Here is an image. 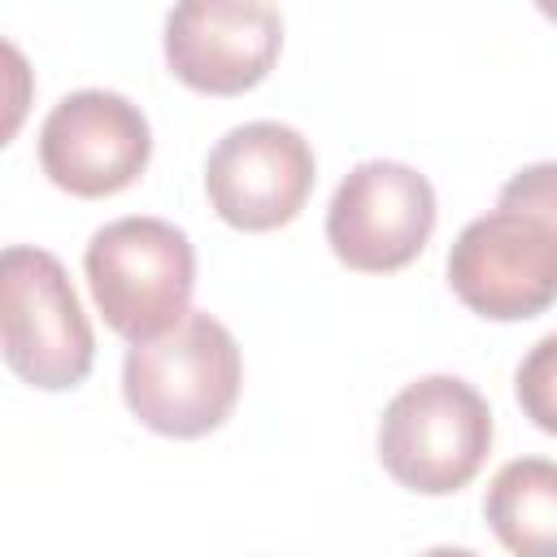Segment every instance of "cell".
I'll use <instances>...</instances> for the list:
<instances>
[{
    "instance_id": "obj_1",
    "label": "cell",
    "mask_w": 557,
    "mask_h": 557,
    "mask_svg": "<svg viewBox=\"0 0 557 557\" xmlns=\"http://www.w3.org/2000/svg\"><path fill=\"white\" fill-rule=\"evenodd\" d=\"M244 387L235 335L213 313H187L174 331L131 344L122 361V400L157 435L200 440L218 431Z\"/></svg>"
},
{
    "instance_id": "obj_12",
    "label": "cell",
    "mask_w": 557,
    "mask_h": 557,
    "mask_svg": "<svg viewBox=\"0 0 557 557\" xmlns=\"http://www.w3.org/2000/svg\"><path fill=\"white\" fill-rule=\"evenodd\" d=\"M505 205H522V209H535L544 213L553 226H557V161H535V165H522L505 187L500 196Z\"/></svg>"
},
{
    "instance_id": "obj_9",
    "label": "cell",
    "mask_w": 557,
    "mask_h": 557,
    "mask_svg": "<svg viewBox=\"0 0 557 557\" xmlns=\"http://www.w3.org/2000/svg\"><path fill=\"white\" fill-rule=\"evenodd\" d=\"M165 65L200 96L252 91L283 52V17L257 0H196L165 17Z\"/></svg>"
},
{
    "instance_id": "obj_3",
    "label": "cell",
    "mask_w": 557,
    "mask_h": 557,
    "mask_svg": "<svg viewBox=\"0 0 557 557\" xmlns=\"http://www.w3.org/2000/svg\"><path fill=\"white\" fill-rule=\"evenodd\" d=\"M496 440L483 392L457 374L405 383L379 418L383 470L418 496L461 492L487 461Z\"/></svg>"
},
{
    "instance_id": "obj_6",
    "label": "cell",
    "mask_w": 557,
    "mask_h": 557,
    "mask_svg": "<svg viewBox=\"0 0 557 557\" xmlns=\"http://www.w3.org/2000/svg\"><path fill=\"white\" fill-rule=\"evenodd\" d=\"M435 187L405 161H361L326 205V244L357 274H392L422 257L435 231Z\"/></svg>"
},
{
    "instance_id": "obj_4",
    "label": "cell",
    "mask_w": 557,
    "mask_h": 557,
    "mask_svg": "<svg viewBox=\"0 0 557 557\" xmlns=\"http://www.w3.org/2000/svg\"><path fill=\"white\" fill-rule=\"evenodd\" d=\"M0 335L4 366L39 387L65 392L91 374L96 335L65 265L48 248L9 244L0 257Z\"/></svg>"
},
{
    "instance_id": "obj_5",
    "label": "cell",
    "mask_w": 557,
    "mask_h": 557,
    "mask_svg": "<svg viewBox=\"0 0 557 557\" xmlns=\"http://www.w3.org/2000/svg\"><path fill=\"white\" fill-rule=\"evenodd\" d=\"M453 296L487 322H527L557 305V226L522 205L496 200L461 226L448 248Z\"/></svg>"
},
{
    "instance_id": "obj_13",
    "label": "cell",
    "mask_w": 557,
    "mask_h": 557,
    "mask_svg": "<svg viewBox=\"0 0 557 557\" xmlns=\"http://www.w3.org/2000/svg\"><path fill=\"white\" fill-rule=\"evenodd\" d=\"M418 557H479V553H470V548H453V544H435V548H426V553H418Z\"/></svg>"
},
{
    "instance_id": "obj_7",
    "label": "cell",
    "mask_w": 557,
    "mask_h": 557,
    "mask_svg": "<svg viewBox=\"0 0 557 557\" xmlns=\"http://www.w3.org/2000/svg\"><path fill=\"white\" fill-rule=\"evenodd\" d=\"M318 183V161L309 139L287 122H244L231 126L205 157L209 209L248 235L278 231L300 218Z\"/></svg>"
},
{
    "instance_id": "obj_8",
    "label": "cell",
    "mask_w": 557,
    "mask_h": 557,
    "mask_svg": "<svg viewBox=\"0 0 557 557\" xmlns=\"http://www.w3.org/2000/svg\"><path fill=\"white\" fill-rule=\"evenodd\" d=\"M152 157V126L135 100L104 87L61 96L39 126V170L52 187L100 200L126 191Z\"/></svg>"
},
{
    "instance_id": "obj_11",
    "label": "cell",
    "mask_w": 557,
    "mask_h": 557,
    "mask_svg": "<svg viewBox=\"0 0 557 557\" xmlns=\"http://www.w3.org/2000/svg\"><path fill=\"white\" fill-rule=\"evenodd\" d=\"M513 396L522 405V413L557 435V331L544 335L522 361H518V374H513Z\"/></svg>"
},
{
    "instance_id": "obj_2",
    "label": "cell",
    "mask_w": 557,
    "mask_h": 557,
    "mask_svg": "<svg viewBox=\"0 0 557 557\" xmlns=\"http://www.w3.org/2000/svg\"><path fill=\"white\" fill-rule=\"evenodd\" d=\"M91 300L113 335L148 344L191 313L196 248L183 226L148 213L104 222L83 252Z\"/></svg>"
},
{
    "instance_id": "obj_10",
    "label": "cell",
    "mask_w": 557,
    "mask_h": 557,
    "mask_svg": "<svg viewBox=\"0 0 557 557\" xmlns=\"http://www.w3.org/2000/svg\"><path fill=\"white\" fill-rule=\"evenodd\" d=\"M483 518L513 557H557V461H505L487 483Z\"/></svg>"
}]
</instances>
